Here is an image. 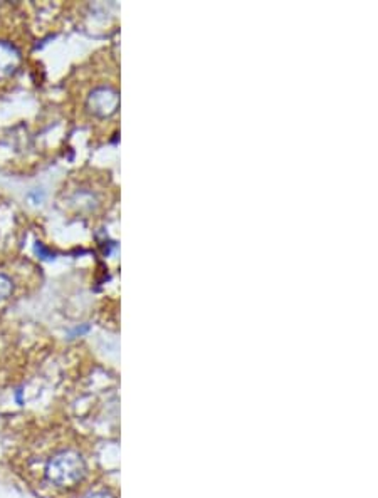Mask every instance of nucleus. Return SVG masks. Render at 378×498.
Here are the masks:
<instances>
[{"instance_id": "1", "label": "nucleus", "mask_w": 378, "mask_h": 498, "mask_svg": "<svg viewBox=\"0 0 378 498\" xmlns=\"http://www.w3.org/2000/svg\"><path fill=\"white\" fill-rule=\"evenodd\" d=\"M86 475L84 458L74 450H66L54 455L46 465V477L54 485L69 488L78 485Z\"/></svg>"}, {"instance_id": "2", "label": "nucleus", "mask_w": 378, "mask_h": 498, "mask_svg": "<svg viewBox=\"0 0 378 498\" xmlns=\"http://www.w3.org/2000/svg\"><path fill=\"white\" fill-rule=\"evenodd\" d=\"M21 64V53L11 42L0 41V79L11 78Z\"/></svg>"}, {"instance_id": "3", "label": "nucleus", "mask_w": 378, "mask_h": 498, "mask_svg": "<svg viewBox=\"0 0 378 498\" xmlns=\"http://www.w3.org/2000/svg\"><path fill=\"white\" fill-rule=\"evenodd\" d=\"M14 292V282L9 275L0 274V300H6L11 297Z\"/></svg>"}, {"instance_id": "4", "label": "nucleus", "mask_w": 378, "mask_h": 498, "mask_svg": "<svg viewBox=\"0 0 378 498\" xmlns=\"http://www.w3.org/2000/svg\"><path fill=\"white\" fill-rule=\"evenodd\" d=\"M83 498H113V497L106 492H91L88 493V495H84Z\"/></svg>"}]
</instances>
